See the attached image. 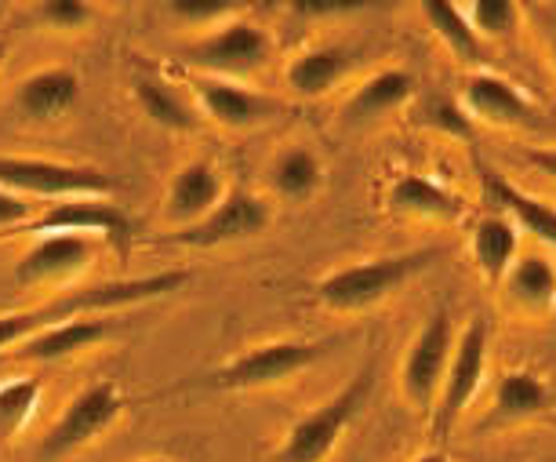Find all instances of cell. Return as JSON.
I'll return each mask as SVG.
<instances>
[{
  "label": "cell",
  "mask_w": 556,
  "mask_h": 462,
  "mask_svg": "<svg viewBox=\"0 0 556 462\" xmlns=\"http://www.w3.org/2000/svg\"><path fill=\"white\" fill-rule=\"evenodd\" d=\"M484 193H488V201H495L502 208V215H506L513 226L528 229L534 240L556 248V208L553 204L523 193L520 186H513L509 178H502L498 172H491V167H484Z\"/></svg>",
  "instance_id": "cell-22"
},
{
  "label": "cell",
  "mask_w": 556,
  "mask_h": 462,
  "mask_svg": "<svg viewBox=\"0 0 556 462\" xmlns=\"http://www.w3.org/2000/svg\"><path fill=\"white\" fill-rule=\"evenodd\" d=\"M353 66L356 59L345 48H309L285 66V84L299 99H324L350 77Z\"/></svg>",
  "instance_id": "cell-20"
},
{
  "label": "cell",
  "mask_w": 556,
  "mask_h": 462,
  "mask_svg": "<svg viewBox=\"0 0 556 462\" xmlns=\"http://www.w3.org/2000/svg\"><path fill=\"white\" fill-rule=\"evenodd\" d=\"M121 412H124V397L113 383L84 386L77 397H70V404L62 408L55 423L48 426L45 440H40V455L59 459L84 445H91V440L102 437L117 423Z\"/></svg>",
  "instance_id": "cell-9"
},
{
  "label": "cell",
  "mask_w": 556,
  "mask_h": 462,
  "mask_svg": "<svg viewBox=\"0 0 556 462\" xmlns=\"http://www.w3.org/2000/svg\"><path fill=\"white\" fill-rule=\"evenodd\" d=\"M422 124H429L433 132L447 135V139H473V117L462 110V102L433 96L422 102Z\"/></svg>",
  "instance_id": "cell-32"
},
{
  "label": "cell",
  "mask_w": 556,
  "mask_h": 462,
  "mask_svg": "<svg viewBox=\"0 0 556 462\" xmlns=\"http://www.w3.org/2000/svg\"><path fill=\"white\" fill-rule=\"evenodd\" d=\"M226 197L223 172L212 161H186L167 183L164 193V215L172 226H193L212 212V208Z\"/></svg>",
  "instance_id": "cell-15"
},
{
  "label": "cell",
  "mask_w": 556,
  "mask_h": 462,
  "mask_svg": "<svg viewBox=\"0 0 556 462\" xmlns=\"http://www.w3.org/2000/svg\"><path fill=\"white\" fill-rule=\"evenodd\" d=\"M4 55H8V45L0 40V66H4Z\"/></svg>",
  "instance_id": "cell-38"
},
{
  "label": "cell",
  "mask_w": 556,
  "mask_h": 462,
  "mask_svg": "<svg viewBox=\"0 0 556 462\" xmlns=\"http://www.w3.org/2000/svg\"><path fill=\"white\" fill-rule=\"evenodd\" d=\"M523 161L531 167H539L545 178H553L556 183V146H539V150H528L523 153Z\"/></svg>",
  "instance_id": "cell-35"
},
{
  "label": "cell",
  "mask_w": 556,
  "mask_h": 462,
  "mask_svg": "<svg viewBox=\"0 0 556 462\" xmlns=\"http://www.w3.org/2000/svg\"><path fill=\"white\" fill-rule=\"evenodd\" d=\"M190 99L197 113H204L207 121L226 132H251L269 117H277L280 110L277 99L258 96L255 88H244L240 80L204 77V73L190 77Z\"/></svg>",
  "instance_id": "cell-13"
},
{
  "label": "cell",
  "mask_w": 556,
  "mask_h": 462,
  "mask_svg": "<svg viewBox=\"0 0 556 462\" xmlns=\"http://www.w3.org/2000/svg\"><path fill=\"white\" fill-rule=\"evenodd\" d=\"M422 8L426 26L433 29V37L444 45L458 62H469V66H480L484 62V40L477 37V29L469 26L466 8H458L455 0H418Z\"/></svg>",
  "instance_id": "cell-26"
},
{
  "label": "cell",
  "mask_w": 556,
  "mask_h": 462,
  "mask_svg": "<svg viewBox=\"0 0 556 462\" xmlns=\"http://www.w3.org/2000/svg\"><path fill=\"white\" fill-rule=\"evenodd\" d=\"M106 240L88 234H34L23 255H18L12 280L18 288H66L91 266Z\"/></svg>",
  "instance_id": "cell-7"
},
{
  "label": "cell",
  "mask_w": 556,
  "mask_h": 462,
  "mask_svg": "<svg viewBox=\"0 0 556 462\" xmlns=\"http://www.w3.org/2000/svg\"><path fill=\"white\" fill-rule=\"evenodd\" d=\"M412 462H447L444 451H422V455H415Z\"/></svg>",
  "instance_id": "cell-36"
},
{
  "label": "cell",
  "mask_w": 556,
  "mask_h": 462,
  "mask_svg": "<svg viewBox=\"0 0 556 462\" xmlns=\"http://www.w3.org/2000/svg\"><path fill=\"white\" fill-rule=\"evenodd\" d=\"M367 394H371V367H364V372L353 375L339 394L328 397L320 408H313L309 415H302L299 423L288 429L277 459L280 462H324L339 448L345 426H350L356 412L364 408Z\"/></svg>",
  "instance_id": "cell-5"
},
{
  "label": "cell",
  "mask_w": 556,
  "mask_h": 462,
  "mask_svg": "<svg viewBox=\"0 0 556 462\" xmlns=\"http://www.w3.org/2000/svg\"><path fill=\"white\" fill-rule=\"evenodd\" d=\"M545 48H549V59H553V66H556V23L549 29V45H545Z\"/></svg>",
  "instance_id": "cell-37"
},
{
  "label": "cell",
  "mask_w": 556,
  "mask_h": 462,
  "mask_svg": "<svg viewBox=\"0 0 556 462\" xmlns=\"http://www.w3.org/2000/svg\"><path fill=\"white\" fill-rule=\"evenodd\" d=\"M26 229L34 234H88L106 245H128L135 218L110 197H70V201L48 204Z\"/></svg>",
  "instance_id": "cell-12"
},
{
  "label": "cell",
  "mask_w": 556,
  "mask_h": 462,
  "mask_svg": "<svg viewBox=\"0 0 556 462\" xmlns=\"http://www.w3.org/2000/svg\"><path fill=\"white\" fill-rule=\"evenodd\" d=\"M549 408V386L542 375L528 372V367H509L495 386V423H520V419H534Z\"/></svg>",
  "instance_id": "cell-27"
},
{
  "label": "cell",
  "mask_w": 556,
  "mask_h": 462,
  "mask_svg": "<svg viewBox=\"0 0 556 462\" xmlns=\"http://www.w3.org/2000/svg\"><path fill=\"white\" fill-rule=\"evenodd\" d=\"M45 383L40 379H8L0 383V445H12L34 419Z\"/></svg>",
  "instance_id": "cell-28"
},
{
  "label": "cell",
  "mask_w": 556,
  "mask_h": 462,
  "mask_svg": "<svg viewBox=\"0 0 556 462\" xmlns=\"http://www.w3.org/2000/svg\"><path fill=\"white\" fill-rule=\"evenodd\" d=\"M273 51H277V45H273L269 29H262L255 18L237 15L190 40L182 48V62L193 66L197 73H204V77L244 80L269 66Z\"/></svg>",
  "instance_id": "cell-3"
},
{
  "label": "cell",
  "mask_w": 556,
  "mask_h": 462,
  "mask_svg": "<svg viewBox=\"0 0 556 462\" xmlns=\"http://www.w3.org/2000/svg\"><path fill=\"white\" fill-rule=\"evenodd\" d=\"M415 91H418V80L412 70L386 66L356 84L353 96L345 99V107H342V117L350 124L382 121V117H390V113L404 110L407 102L415 99Z\"/></svg>",
  "instance_id": "cell-17"
},
{
  "label": "cell",
  "mask_w": 556,
  "mask_h": 462,
  "mask_svg": "<svg viewBox=\"0 0 556 462\" xmlns=\"http://www.w3.org/2000/svg\"><path fill=\"white\" fill-rule=\"evenodd\" d=\"M462 110L473 121L495 124V128H531L542 121V110L523 96L520 84H513L502 73L477 70L462 84Z\"/></svg>",
  "instance_id": "cell-14"
},
{
  "label": "cell",
  "mask_w": 556,
  "mask_h": 462,
  "mask_svg": "<svg viewBox=\"0 0 556 462\" xmlns=\"http://www.w3.org/2000/svg\"><path fill=\"white\" fill-rule=\"evenodd\" d=\"M469 251H473L480 277L491 288H498L502 277H506L509 266L520 255V229L506 215H484L477 218L473 234H469Z\"/></svg>",
  "instance_id": "cell-24"
},
{
  "label": "cell",
  "mask_w": 556,
  "mask_h": 462,
  "mask_svg": "<svg viewBox=\"0 0 556 462\" xmlns=\"http://www.w3.org/2000/svg\"><path fill=\"white\" fill-rule=\"evenodd\" d=\"M4 4H8V0H0V8H4Z\"/></svg>",
  "instance_id": "cell-40"
},
{
  "label": "cell",
  "mask_w": 556,
  "mask_h": 462,
  "mask_svg": "<svg viewBox=\"0 0 556 462\" xmlns=\"http://www.w3.org/2000/svg\"><path fill=\"white\" fill-rule=\"evenodd\" d=\"M186 280H190L186 270H164V273H150V277L106 280V285H91V288H66L59 299L40 302V307L0 313V353L15 350L26 339H34L37 332L70 317H99V313H113L124 307H139V302L175 296L178 288H186Z\"/></svg>",
  "instance_id": "cell-1"
},
{
  "label": "cell",
  "mask_w": 556,
  "mask_h": 462,
  "mask_svg": "<svg viewBox=\"0 0 556 462\" xmlns=\"http://www.w3.org/2000/svg\"><path fill=\"white\" fill-rule=\"evenodd\" d=\"M466 18L484 45L488 40H513L520 29V4L517 0H469Z\"/></svg>",
  "instance_id": "cell-29"
},
{
  "label": "cell",
  "mask_w": 556,
  "mask_h": 462,
  "mask_svg": "<svg viewBox=\"0 0 556 462\" xmlns=\"http://www.w3.org/2000/svg\"><path fill=\"white\" fill-rule=\"evenodd\" d=\"M488 375V324L469 321L462 335H455V350H451L444 383H440L437 404H433V434L447 437L466 408L473 404Z\"/></svg>",
  "instance_id": "cell-6"
},
{
  "label": "cell",
  "mask_w": 556,
  "mask_h": 462,
  "mask_svg": "<svg viewBox=\"0 0 556 462\" xmlns=\"http://www.w3.org/2000/svg\"><path fill=\"white\" fill-rule=\"evenodd\" d=\"M34 215H37L34 201H26V197L0 186V234H4V229H26L34 223Z\"/></svg>",
  "instance_id": "cell-34"
},
{
  "label": "cell",
  "mask_w": 556,
  "mask_h": 462,
  "mask_svg": "<svg viewBox=\"0 0 556 462\" xmlns=\"http://www.w3.org/2000/svg\"><path fill=\"white\" fill-rule=\"evenodd\" d=\"M150 462H172V459H150Z\"/></svg>",
  "instance_id": "cell-39"
},
{
  "label": "cell",
  "mask_w": 556,
  "mask_h": 462,
  "mask_svg": "<svg viewBox=\"0 0 556 462\" xmlns=\"http://www.w3.org/2000/svg\"><path fill=\"white\" fill-rule=\"evenodd\" d=\"M80 102V77L66 66H45L18 80L15 110L34 124L62 121Z\"/></svg>",
  "instance_id": "cell-16"
},
{
  "label": "cell",
  "mask_w": 556,
  "mask_h": 462,
  "mask_svg": "<svg viewBox=\"0 0 556 462\" xmlns=\"http://www.w3.org/2000/svg\"><path fill=\"white\" fill-rule=\"evenodd\" d=\"M269 186L280 201L306 204L324 186V161L317 157V150H309V146H302V142L285 146L269 164Z\"/></svg>",
  "instance_id": "cell-25"
},
{
  "label": "cell",
  "mask_w": 556,
  "mask_h": 462,
  "mask_svg": "<svg viewBox=\"0 0 556 462\" xmlns=\"http://www.w3.org/2000/svg\"><path fill=\"white\" fill-rule=\"evenodd\" d=\"M437 251H404V255H382L350 262L342 270H331L317 280V299L324 310L334 313H361L379 307L382 299L396 296L415 273H422L433 262Z\"/></svg>",
  "instance_id": "cell-2"
},
{
  "label": "cell",
  "mask_w": 556,
  "mask_h": 462,
  "mask_svg": "<svg viewBox=\"0 0 556 462\" xmlns=\"http://www.w3.org/2000/svg\"><path fill=\"white\" fill-rule=\"evenodd\" d=\"M386 201H390L393 212H401L407 218H429V223H458L466 215L462 193L447 190L444 183H437V178H429L422 172L396 175Z\"/></svg>",
  "instance_id": "cell-19"
},
{
  "label": "cell",
  "mask_w": 556,
  "mask_h": 462,
  "mask_svg": "<svg viewBox=\"0 0 556 462\" xmlns=\"http://www.w3.org/2000/svg\"><path fill=\"white\" fill-rule=\"evenodd\" d=\"M244 8V0H167V15L178 26H197V29H215L237 18Z\"/></svg>",
  "instance_id": "cell-30"
},
{
  "label": "cell",
  "mask_w": 556,
  "mask_h": 462,
  "mask_svg": "<svg viewBox=\"0 0 556 462\" xmlns=\"http://www.w3.org/2000/svg\"><path fill=\"white\" fill-rule=\"evenodd\" d=\"M110 335V321L102 317H70L62 324H51V328L37 332L34 339H26L18 346V357L23 361H37V364H51V361H62V357H73V353H84L91 346L106 342Z\"/></svg>",
  "instance_id": "cell-21"
},
{
  "label": "cell",
  "mask_w": 556,
  "mask_h": 462,
  "mask_svg": "<svg viewBox=\"0 0 556 462\" xmlns=\"http://www.w3.org/2000/svg\"><path fill=\"white\" fill-rule=\"evenodd\" d=\"M0 186L26 201H70V197H113L117 178L91 164H66L48 157L0 153Z\"/></svg>",
  "instance_id": "cell-4"
},
{
  "label": "cell",
  "mask_w": 556,
  "mask_h": 462,
  "mask_svg": "<svg viewBox=\"0 0 556 462\" xmlns=\"http://www.w3.org/2000/svg\"><path fill=\"white\" fill-rule=\"evenodd\" d=\"M451 350H455V324H451L447 313L440 310L422 324V328H418V335L404 353L401 383H404L407 401L418 404V408L437 404V394H440V383H444Z\"/></svg>",
  "instance_id": "cell-11"
},
{
  "label": "cell",
  "mask_w": 556,
  "mask_h": 462,
  "mask_svg": "<svg viewBox=\"0 0 556 462\" xmlns=\"http://www.w3.org/2000/svg\"><path fill=\"white\" fill-rule=\"evenodd\" d=\"M498 288L509 310L523 313V317H545L556 310V262L542 251L517 255Z\"/></svg>",
  "instance_id": "cell-18"
},
{
  "label": "cell",
  "mask_w": 556,
  "mask_h": 462,
  "mask_svg": "<svg viewBox=\"0 0 556 462\" xmlns=\"http://www.w3.org/2000/svg\"><path fill=\"white\" fill-rule=\"evenodd\" d=\"M34 18L55 34H80L96 23V4L91 0H37Z\"/></svg>",
  "instance_id": "cell-31"
},
{
  "label": "cell",
  "mask_w": 556,
  "mask_h": 462,
  "mask_svg": "<svg viewBox=\"0 0 556 462\" xmlns=\"http://www.w3.org/2000/svg\"><path fill=\"white\" fill-rule=\"evenodd\" d=\"M320 357V346L302 339H273L251 350L237 353L212 375V386L218 390H266V386H280L295 379L299 372Z\"/></svg>",
  "instance_id": "cell-8"
},
{
  "label": "cell",
  "mask_w": 556,
  "mask_h": 462,
  "mask_svg": "<svg viewBox=\"0 0 556 462\" xmlns=\"http://www.w3.org/2000/svg\"><path fill=\"white\" fill-rule=\"evenodd\" d=\"M273 223L269 201H262L251 190H226V197L207 212L201 223L175 229L172 240L186 248H223L237 245V240L262 237Z\"/></svg>",
  "instance_id": "cell-10"
},
{
  "label": "cell",
  "mask_w": 556,
  "mask_h": 462,
  "mask_svg": "<svg viewBox=\"0 0 556 462\" xmlns=\"http://www.w3.org/2000/svg\"><path fill=\"white\" fill-rule=\"evenodd\" d=\"M386 4V0H285V8L295 18L306 23H324V18H345V15H361L371 8Z\"/></svg>",
  "instance_id": "cell-33"
},
{
  "label": "cell",
  "mask_w": 556,
  "mask_h": 462,
  "mask_svg": "<svg viewBox=\"0 0 556 462\" xmlns=\"http://www.w3.org/2000/svg\"><path fill=\"white\" fill-rule=\"evenodd\" d=\"M131 96L139 110L164 132H193L197 128V107L178 84H172L161 73H139L131 77Z\"/></svg>",
  "instance_id": "cell-23"
}]
</instances>
